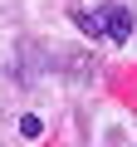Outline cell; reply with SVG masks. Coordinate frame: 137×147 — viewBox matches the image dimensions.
Masks as SVG:
<instances>
[{"label":"cell","instance_id":"obj_1","mask_svg":"<svg viewBox=\"0 0 137 147\" xmlns=\"http://www.w3.org/2000/svg\"><path fill=\"white\" fill-rule=\"evenodd\" d=\"M74 25H79L83 34H93V39H113V44H122V39L132 34V10H122V5L74 10Z\"/></svg>","mask_w":137,"mask_h":147}]
</instances>
